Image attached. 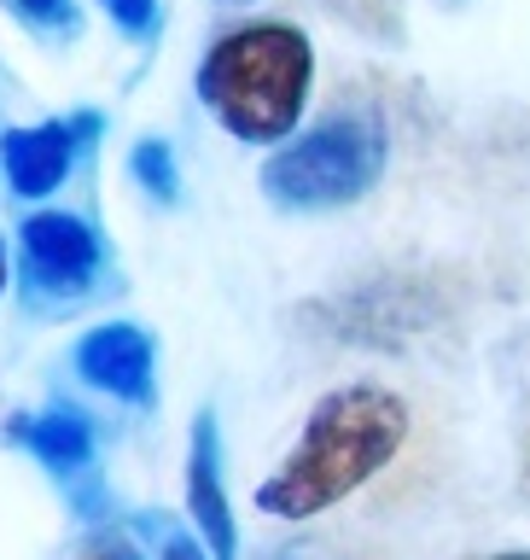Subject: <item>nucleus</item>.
<instances>
[{
	"label": "nucleus",
	"mask_w": 530,
	"mask_h": 560,
	"mask_svg": "<svg viewBox=\"0 0 530 560\" xmlns=\"http://www.w3.org/2000/svg\"><path fill=\"white\" fill-rule=\"evenodd\" d=\"M76 374H82V385L129 402V409H152L157 402V345L140 322H99L76 339Z\"/></svg>",
	"instance_id": "5"
},
{
	"label": "nucleus",
	"mask_w": 530,
	"mask_h": 560,
	"mask_svg": "<svg viewBox=\"0 0 530 560\" xmlns=\"http://www.w3.org/2000/svg\"><path fill=\"white\" fill-rule=\"evenodd\" d=\"M187 514H192V532H199L210 560H239V525H234V502H227V485H222V432H216V415L210 409L192 415Z\"/></svg>",
	"instance_id": "6"
},
{
	"label": "nucleus",
	"mask_w": 530,
	"mask_h": 560,
	"mask_svg": "<svg viewBox=\"0 0 530 560\" xmlns=\"http://www.w3.org/2000/svg\"><path fill=\"white\" fill-rule=\"evenodd\" d=\"M129 175L152 192L157 205H175V192H181V170H175V152L164 147V140H140V147L129 152Z\"/></svg>",
	"instance_id": "9"
},
{
	"label": "nucleus",
	"mask_w": 530,
	"mask_h": 560,
	"mask_svg": "<svg viewBox=\"0 0 530 560\" xmlns=\"http://www.w3.org/2000/svg\"><path fill=\"white\" fill-rule=\"evenodd\" d=\"M7 438L17 450H30L47 472L70 479V485L94 472V420H87L82 409H70V402H52V409H42V415H12Z\"/></svg>",
	"instance_id": "8"
},
{
	"label": "nucleus",
	"mask_w": 530,
	"mask_h": 560,
	"mask_svg": "<svg viewBox=\"0 0 530 560\" xmlns=\"http://www.w3.org/2000/svg\"><path fill=\"white\" fill-rule=\"evenodd\" d=\"M280 560H304V555H280Z\"/></svg>",
	"instance_id": "15"
},
{
	"label": "nucleus",
	"mask_w": 530,
	"mask_h": 560,
	"mask_svg": "<svg viewBox=\"0 0 530 560\" xmlns=\"http://www.w3.org/2000/svg\"><path fill=\"white\" fill-rule=\"evenodd\" d=\"M105 18L117 24V35H129V42H157V30H164V0H99Z\"/></svg>",
	"instance_id": "11"
},
{
	"label": "nucleus",
	"mask_w": 530,
	"mask_h": 560,
	"mask_svg": "<svg viewBox=\"0 0 530 560\" xmlns=\"http://www.w3.org/2000/svg\"><path fill=\"white\" fill-rule=\"evenodd\" d=\"M385 122L374 112H344L315 122L309 135L286 140L262 164V192L280 210H339L379 187L385 175Z\"/></svg>",
	"instance_id": "3"
},
{
	"label": "nucleus",
	"mask_w": 530,
	"mask_h": 560,
	"mask_svg": "<svg viewBox=\"0 0 530 560\" xmlns=\"http://www.w3.org/2000/svg\"><path fill=\"white\" fill-rule=\"evenodd\" d=\"M76 122L70 117H47L30 122V129H7L0 135V170H7V187L17 199H47V192L64 187L70 164H76Z\"/></svg>",
	"instance_id": "7"
},
{
	"label": "nucleus",
	"mask_w": 530,
	"mask_h": 560,
	"mask_svg": "<svg viewBox=\"0 0 530 560\" xmlns=\"http://www.w3.org/2000/svg\"><path fill=\"white\" fill-rule=\"evenodd\" d=\"M7 280H12V262H7V240H0V298H7Z\"/></svg>",
	"instance_id": "13"
},
{
	"label": "nucleus",
	"mask_w": 530,
	"mask_h": 560,
	"mask_svg": "<svg viewBox=\"0 0 530 560\" xmlns=\"http://www.w3.org/2000/svg\"><path fill=\"white\" fill-rule=\"evenodd\" d=\"M234 7H245V0H234Z\"/></svg>",
	"instance_id": "16"
},
{
	"label": "nucleus",
	"mask_w": 530,
	"mask_h": 560,
	"mask_svg": "<svg viewBox=\"0 0 530 560\" xmlns=\"http://www.w3.org/2000/svg\"><path fill=\"white\" fill-rule=\"evenodd\" d=\"M7 12H12L24 30L47 35V42H70V35H82L76 0H7Z\"/></svg>",
	"instance_id": "10"
},
{
	"label": "nucleus",
	"mask_w": 530,
	"mask_h": 560,
	"mask_svg": "<svg viewBox=\"0 0 530 560\" xmlns=\"http://www.w3.org/2000/svg\"><path fill=\"white\" fill-rule=\"evenodd\" d=\"M315 82V47L297 24H239L199 65V100L234 140L286 147L304 122Z\"/></svg>",
	"instance_id": "2"
},
{
	"label": "nucleus",
	"mask_w": 530,
	"mask_h": 560,
	"mask_svg": "<svg viewBox=\"0 0 530 560\" xmlns=\"http://www.w3.org/2000/svg\"><path fill=\"white\" fill-rule=\"evenodd\" d=\"M157 560H210L204 542H192L181 532H164V542H157Z\"/></svg>",
	"instance_id": "12"
},
{
	"label": "nucleus",
	"mask_w": 530,
	"mask_h": 560,
	"mask_svg": "<svg viewBox=\"0 0 530 560\" xmlns=\"http://www.w3.org/2000/svg\"><path fill=\"white\" fill-rule=\"evenodd\" d=\"M490 560H530V549H514V555H490Z\"/></svg>",
	"instance_id": "14"
},
{
	"label": "nucleus",
	"mask_w": 530,
	"mask_h": 560,
	"mask_svg": "<svg viewBox=\"0 0 530 560\" xmlns=\"http://www.w3.org/2000/svg\"><path fill=\"white\" fill-rule=\"evenodd\" d=\"M402 444H409V402L385 385H339L309 409L286 462L257 485V514L274 520L327 514L344 497H356L379 467H391Z\"/></svg>",
	"instance_id": "1"
},
{
	"label": "nucleus",
	"mask_w": 530,
	"mask_h": 560,
	"mask_svg": "<svg viewBox=\"0 0 530 560\" xmlns=\"http://www.w3.org/2000/svg\"><path fill=\"white\" fill-rule=\"evenodd\" d=\"M17 262H24V292L42 304H76L105 275V240L76 210H30L17 228Z\"/></svg>",
	"instance_id": "4"
}]
</instances>
